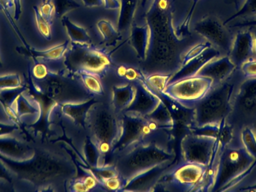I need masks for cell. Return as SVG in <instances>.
Returning <instances> with one entry per match:
<instances>
[{
  "mask_svg": "<svg viewBox=\"0 0 256 192\" xmlns=\"http://www.w3.org/2000/svg\"><path fill=\"white\" fill-rule=\"evenodd\" d=\"M12 173H24L46 191H68L72 181L80 173L74 158L60 142L50 141L46 147L36 150L32 158L24 161H14L0 155Z\"/></svg>",
  "mask_w": 256,
  "mask_h": 192,
  "instance_id": "cell-1",
  "label": "cell"
},
{
  "mask_svg": "<svg viewBox=\"0 0 256 192\" xmlns=\"http://www.w3.org/2000/svg\"><path fill=\"white\" fill-rule=\"evenodd\" d=\"M150 29V43L142 69L146 75L174 74L180 68L182 57L178 56L179 40L173 26L168 0H152L146 15Z\"/></svg>",
  "mask_w": 256,
  "mask_h": 192,
  "instance_id": "cell-2",
  "label": "cell"
},
{
  "mask_svg": "<svg viewBox=\"0 0 256 192\" xmlns=\"http://www.w3.org/2000/svg\"><path fill=\"white\" fill-rule=\"evenodd\" d=\"M86 125L88 137L100 151L102 167L108 164V159L110 161L112 149L122 135L121 113L114 110L110 101L98 98L87 111Z\"/></svg>",
  "mask_w": 256,
  "mask_h": 192,
  "instance_id": "cell-3",
  "label": "cell"
},
{
  "mask_svg": "<svg viewBox=\"0 0 256 192\" xmlns=\"http://www.w3.org/2000/svg\"><path fill=\"white\" fill-rule=\"evenodd\" d=\"M176 158L173 147L138 143L112 155L109 164L115 167L126 185L137 175L161 164L174 163Z\"/></svg>",
  "mask_w": 256,
  "mask_h": 192,
  "instance_id": "cell-4",
  "label": "cell"
},
{
  "mask_svg": "<svg viewBox=\"0 0 256 192\" xmlns=\"http://www.w3.org/2000/svg\"><path fill=\"white\" fill-rule=\"evenodd\" d=\"M121 115L122 131L120 140L112 149L111 156L138 143H152L172 147L174 130L161 126L147 116L126 113Z\"/></svg>",
  "mask_w": 256,
  "mask_h": 192,
  "instance_id": "cell-5",
  "label": "cell"
},
{
  "mask_svg": "<svg viewBox=\"0 0 256 192\" xmlns=\"http://www.w3.org/2000/svg\"><path fill=\"white\" fill-rule=\"evenodd\" d=\"M49 67V72L43 80L32 81L38 93L44 95L56 103H81L96 98L85 88L78 75L66 69Z\"/></svg>",
  "mask_w": 256,
  "mask_h": 192,
  "instance_id": "cell-6",
  "label": "cell"
},
{
  "mask_svg": "<svg viewBox=\"0 0 256 192\" xmlns=\"http://www.w3.org/2000/svg\"><path fill=\"white\" fill-rule=\"evenodd\" d=\"M236 81L228 78L222 84L214 86L194 109V128L219 125L228 120L232 111V101ZM191 128V129H192Z\"/></svg>",
  "mask_w": 256,
  "mask_h": 192,
  "instance_id": "cell-7",
  "label": "cell"
},
{
  "mask_svg": "<svg viewBox=\"0 0 256 192\" xmlns=\"http://www.w3.org/2000/svg\"><path fill=\"white\" fill-rule=\"evenodd\" d=\"M208 166L180 161L165 172L154 191H212Z\"/></svg>",
  "mask_w": 256,
  "mask_h": 192,
  "instance_id": "cell-8",
  "label": "cell"
},
{
  "mask_svg": "<svg viewBox=\"0 0 256 192\" xmlns=\"http://www.w3.org/2000/svg\"><path fill=\"white\" fill-rule=\"evenodd\" d=\"M112 57L106 48L93 44L72 43L66 51L63 64L68 72L74 74L88 72L103 79L112 71Z\"/></svg>",
  "mask_w": 256,
  "mask_h": 192,
  "instance_id": "cell-9",
  "label": "cell"
},
{
  "mask_svg": "<svg viewBox=\"0 0 256 192\" xmlns=\"http://www.w3.org/2000/svg\"><path fill=\"white\" fill-rule=\"evenodd\" d=\"M255 161L256 158L243 146L230 144L222 147L212 191H226L228 187L238 184L250 173Z\"/></svg>",
  "mask_w": 256,
  "mask_h": 192,
  "instance_id": "cell-10",
  "label": "cell"
},
{
  "mask_svg": "<svg viewBox=\"0 0 256 192\" xmlns=\"http://www.w3.org/2000/svg\"><path fill=\"white\" fill-rule=\"evenodd\" d=\"M213 87V81L210 78L195 75L168 84L160 95L185 108L194 109Z\"/></svg>",
  "mask_w": 256,
  "mask_h": 192,
  "instance_id": "cell-11",
  "label": "cell"
},
{
  "mask_svg": "<svg viewBox=\"0 0 256 192\" xmlns=\"http://www.w3.org/2000/svg\"><path fill=\"white\" fill-rule=\"evenodd\" d=\"M221 146L214 137L188 131L180 140V161L208 166Z\"/></svg>",
  "mask_w": 256,
  "mask_h": 192,
  "instance_id": "cell-12",
  "label": "cell"
},
{
  "mask_svg": "<svg viewBox=\"0 0 256 192\" xmlns=\"http://www.w3.org/2000/svg\"><path fill=\"white\" fill-rule=\"evenodd\" d=\"M194 31L208 42L230 54L234 41V35L226 25L214 15H206L196 23Z\"/></svg>",
  "mask_w": 256,
  "mask_h": 192,
  "instance_id": "cell-13",
  "label": "cell"
},
{
  "mask_svg": "<svg viewBox=\"0 0 256 192\" xmlns=\"http://www.w3.org/2000/svg\"><path fill=\"white\" fill-rule=\"evenodd\" d=\"M36 148L24 138L20 129L0 135V155L14 161H24L32 158Z\"/></svg>",
  "mask_w": 256,
  "mask_h": 192,
  "instance_id": "cell-14",
  "label": "cell"
},
{
  "mask_svg": "<svg viewBox=\"0 0 256 192\" xmlns=\"http://www.w3.org/2000/svg\"><path fill=\"white\" fill-rule=\"evenodd\" d=\"M134 84L136 87L135 98L124 113L146 117L159 105L162 97L150 90L146 81H140Z\"/></svg>",
  "mask_w": 256,
  "mask_h": 192,
  "instance_id": "cell-15",
  "label": "cell"
},
{
  "mask_svg": "<svg viewBox=\"0 0 256 192\" xmlns=\"http://www.w3.org/2000/svg\"><path fill=\"white\" fill-rule=\"evenodd\" d=\"M13 110L18 121L26 125H36L40 122L43 114L42 104L28 93L22 92L15 101Z\"/></svg>",
  "mask_w": 256,
  "mask_h": 192,
  "instance_id": "cell-16",
  "label": "cell"
},
{
  "mask_svg": "<svg viewBox=\"0 0 256 192\" xmlns=\"http://www.w3.org/2000/svg\"><path fill=\"white\" fill-rule=\"evenodd\" d=\"M234 110L246 116L256 115V78H246L236 89L232 101Z\"/></svg>",
  "mask_w": 256,
  "mask_h": 192,
  "instance_id": "cell-17",
  "label": "cell"
},
{
  "mask_svg": "<svg viewBox=\"0 0 256 192\" xmlns=\"http://www.w3.org/2000/svg\"><path fill=\"white\" fill-rule=\"evenodd\" d=\"M173 163L161 164L146 170L126 182L122 191H152L159 182L162 175L172 165Z\"/></svg>",
  "mask_w": 256,
  "mask_h": 192,
  "instance_id": "cell-18",
  "label": "cell"
},
{
  "mask_svg": "<svg viewBox=\"0 0 256 192\" xmlns=\"http://www.w3.org/2000/svg\"><path fill=\"white\" fill-rule=\"evenodd\" d=\"M255 39L252 31L239 32L234 36L228 57L237 67H240L255 55Z\"/></svg>",
  "mask_w": 256,
  "mask_h": 192,
  "instance_id": "cell-19",
  "label": "cell"
},
{
  "mask_svg": "<svg viewBox=\"0 0 256 192\" xmlns=\"http://www.w3.org/2000/svg\"><path fill=\"white\" fill-rule=\"evenodd\" d=\"M237 68L228 55L220 56L209 62L196 75L210 78L215 86L222 84L231 78Z\"/></svg>",
  "mask_w": 256,
  "mask_h": 192,
  "instance_id": "cell-20",
  "label": "cell"
},
{
  "mask_svg": "<svg viewBox=\"0 0 256 192\" xmlns=\"http://www.w3.org/2000/svg\"><path fill=\"white\" fill-rule=\"evenodd\" d=\"M220 51L218 48H215L214 45L210 47L198 57L182 65L178 70L176 71L172 75L168 84L183 79V78H188V77L195 76L209 62L220 57Z\"/></svg>",
  "mask_w": 256,
  "mask_h": 192,
  "instance_id": "cell-21",
  "label": "cell"
},
{
  "mask_svg": "<svg viewBox=\"0 0 256 192\" xmlns=\"http://www.w3.org/2000/svg\"><path fill=\"white\" fill-rule=\"evenodd\" d=\"M135 96V84L121 81L111 88L109 101L117 113H122L131 105Z\"/></svg>",
  "mask_w": 256,
  "mask_h": 192,
  "instance_id": "cell-22",
  "label": "cell"
},
{
  "mask_svg": "<svg viewBox=\"0 0 256 192\" xmlns=\"http://www.w3.org/2000/svg\"><path fill=\"white\" fill-rule=\"evenodd\" d=\"M150 35V29L146 23L142 26L132 24L130 28V43L135 52L136 57L141 64L147 57Z\"/></svg>",
  "mask_w": 256,
  "mask_h": 192,
  "instance_id": "cell-23",
  "label": "cell"
},
{
  "mask_svg": "<svg viewBox=\"0 0 256 192\" xmlns=\"http://www.w3.org/2000/svg\"><path fill=\"white\" fill-rule=\"evenodd\" d=\"M70 43V40H67L62 44L56 45L49 49L38 51V50L30 48L28 51L30 53V56L34 60L44 62L51 66L55 64H63V59L66 51L68 49Z\"/></svg>",
  "mask_w": 256,
  "mask_h": 192,
  "instance_id": "cell-24",
  "label": "cell"
},
{
  "mask_svg": "<svg viewBox=\"0 0 256 192\" xmlns=\"http://www.w3.org/2000/svg\"><path fill=\"white\" fill-rule=\"evenodd\" d=\"M140 0H121L120 16L117 30L120 33H124L130 30L134 22V15Z\"/></svg>",
  "mask_w": 256,
  "mask_h": 192,
  "instance_id": "cell-25",
  "label": "cell"
},
{
  "mask_svg": "<svg viewBox=\"0 0 256 192\" xmlns=\"http://www.w3.org/2000/svg\"><path fill=\"white\" fill-rule=\"evenodd\" d=\"M62 24L66 28L72 43L92 44L91 36L88 34L87 30L72 22L68 17L66 15L63 16L62 18Z\"/></svg>",
  "mask_w": 256,
  "mask_h": 192,
  "instance_id": "cell-26",
  "label": "cell"
},
{
  "mask_svg": "<svg viewBox=\"0 0 256 192\" xmlns=\"http://www.w3.org/2000/svg\"><path fill=\"white\" fill-rule=\"evenodd\" d=\"M147 117L165 128L172 130L176 128V118L162 98L159 105Z\"/></svg>",
  "mask_w": 256,
  "mask_h": 192,
  "instance_id": "cell-27",
  "label": "cell"
},
{
  "mask_svg": "<svg viewBox=\"0 0 256 192\" xmlns=\"http://www.w3.org/2000/svg\"><path fill=\"white\" fill-rule=\"evenodd\" d=\"M80 78L85 88L96 98H104L105 86L102 78L88 72H80L76 74Z\"/></svg>",
  "mask_w": 256,
  "mask_h": 192,
  "instance_id": "cell-28",
  "label": "cell"
},
{
  "mask_svg": "<svg viewBox=\"0 0 256 192\" xmlns=\"http://www.w3.org/2000/svg\"><path fill=\"white\" fill-rule=\"evenodd\" d=\"M246 18L249 21L244 23H240L234 27H244V26L252 25L256 23V0H244L243 4L240 9L232 16L224 22L225 25L234 21L236 18Z\"/></svg>",
  "mask_w": 256,
  "mask_h": 192,
  "instance_id": "cell-29",
  "label": "cell"
},
{
  "mask_svg": "<svg viewBox=\"0 0 256 192\" xmlns=\"http://www.w3.org/2000/svg\"><path fill=\"white\" fill-rule=\"evenodd\" d=\"M98 30L102 36L104 42L106 44L116 42L120 36V32L114 27V24L108 20H100L96 24Z\"/></svg>",
  "mask_w": 256,
  "mask_h": 192,
  "instance_id": "cell-30",
  "label": "cell"
},
{
  "mask_svg": "<svg viewBox=\"0 0 256 192\" xmlns=\"http://www.w3.org/2000/svg\"><path fill=\"white\" fill-rule=\"evenodd\" d=\"M172 75L168 74H154L148 75L146 78V83L150 90L160 95L168 85Z\"/></svg>",
  "mask_w": 256,
  "mask_h": 192,
  "instance_id": "cell-31",
  "label": "cell"
},
{
  "mask_svg": "<svg viewBox=\"0 0 256 192\" xmlns=\"http://www.w3.org/2000/svg\"><path fill=\"white\" fill-rule=\"evenodd\" d=\"M52 3L56 17L58 18H62L68 12L80 7V5L75 0H52Z\"/></svg>",
  "mask_w": 256,
  "mask_h": 192,
  "instance_id": "cell-32",
  "label": "cell"
},
{
  "mask_svg": "<svg viewBox=\"0 0 256 192\" xmlns=\"http://www.w3.org/2000/svg\"><path fill=\"white\" fill-rule=\"evenodd\" d=\"M33 10H34L36 25L39 33L46 40L50 41L52 37V30H51L52 25L42 17L38 7L36 6H33Z\"/></svg>",
  "mask_w": 256,
  "mask_h": 192,
  "instance_id": "cell-33",
  "label": "cell"
},
{
  "mask_svg": "<svg viewBox=\"0 0 256 192\" xmlns=\"http://www.w3.org/2000/svg\"><path fill=\"white\" fill-rule=\"evenodd\" d=\"M213 46L212 44L210 42H201V43L197 44V45H194L192 48H190L182 57V65L184 64V63H188L190 60H192V59L196 58V57L200 56V54H202L206 50L210 47Z\"/></svg>",
  "mask_w": 256,
  "mask_h": 192,
  "instance_id": "cell-34",
  "label": "cell"
},
{
  "mask_svg": "<svg viewBox=\"0 0 256 192\" xmlns=\"http://www.w3.org/2000/svg\"><path fill=\"white\" fill-rule=\"evenodd\" d=\"M22 85V80L16 74L0 75V90L16 88Z\"/></svg>",
  "mask_w": 256,
  "mask_h": 192,
  "instance_id": "cell-35",
  "label": "cell"
},
{
  "mask_svg": "<svg viewBox=\"0 0 256 192\" xmlns=\"http://www.w3.org/2000/svg\"><path fill=\"white\" fill-rule=\"evenodd\" d=\"M240 71L245 78H256V58L250 59L240 66Z\"/></svg>",
  "mask_w": 256,
  "mask_h": 192,
  "instance_id": "cell-36",
  "label": "cell"
},
{
  "mask_svg": "<svg viewBox=\"0 0 256 192\" xmlns=\"http://www.w3.org/2000/svg\"><path fill=\"white\" fill-rule=\"evenodd\" d=\"M39 11L42 17L52 25V15L55 13V9H54L52 0H48L46 3H42V6L39 8Z\"/></svg>",
  "mask_w": 256,
  "mask_h": 192,
  "instance_id": "cell-37",
  "label": "cell"
},
{
  "mask_svg": "<svg viewBox=\"0 0 256 192\" xmlns=\"http://www.w3.org/2000/svg\"><path fill=\"white\" fill-rule=\"evenodd\" d=\"M20 125L16 124L8 123V122H1L0 121V135L10 134L19 129Z\"/></svg>",
  "mask_w": 256,
  "mask_h": 192,
  "instance_id": "cell-38",
  "label": "cell"
},
{
  "mask_svg": "<svg viewBox=\"0 0 256 192\" xmlns=\"http://www.w3.org/2000/svg\"><path fill=\"white\" fill-rule=\"evenodd\" d=\"M14 19L19 20L22 15V0H13Z\"/></svg>",
  "mask_w": 256,
  "mask_h": 192,
  "instance_id": "cell-39",
  "label": "cell"
},
{
  "mask_svg": "<svg viewBox=\"0 0 256 192\" xmlns=\"http://www.w3.org/2000/svg\"><path fill=\"white\" fill-rule=\"evenodd\" d=\"M121 6L120 0H104V6L106 9H118Z\"/></svg>",
  "mask_w": 256,
  "mask_h": 192,
  "instance_id": "cell-40",
  "label": "cell"
},
{
  "mask_svg": "<svg viewBox=\"0 0 256 192\" xmlns=\"http://www.w3.org/2000/svg\"><path fill=\"white\" fill-rule=\"evenodd\" d=\"M87 7H100L104 6V0H82Z\"/></svg>",
  "mask_w": 256,
  "mask_h": 192,
  "instance_id": "cell-41",
  "label": "cell"
},
{
  "mask_svg": "<svg viewBox=\"0 0 256 192\" xmlns=\"http://www.w3.org/2000/svg\"><path fill=\"white\" fill-rule=\"evenodd\" d=\"M0 3L9 11L12 10L14 7L13 0H0Z\"/></svg>",
  "mask_w": 256,
  "mask_h": 192,
  "instance_id": "cell-42",
  "label": "cell"
},
{
  "mask_svg": "<svg viewBox=\"0 0 256 192\" xmlns=\"http://www.w3.org/2000/svg\"><path fill=\"white\" fill-rule=\"evenodd\" d=\"M244 0H231V3H234L236 9L238 10L243 4Z\"/></svg>",
  "mask_w": 256,
  "mask_h": 192,
  "instance_id": "cell-43",
  "label": "cell"
},
{
  "mask_svg": "<svg viewBox=\"0 0 256 192\" xmlns=\"http://www.w3.org/2000/svg\"><path fill=\"white\" fill-rule=\"evenodd\" d=\"M240 191H256V183L254 184V185H250V186H248V188H242V189H240Z\"/></svg>",
  "mask_w": 256,
  "mask_h": 192,
  "instance_id": "cell-44",
  "label": "cell"
},
{
  "mask_svg": "<svg viewBox=\"0 0 256 192\" xmlns=\"http://www.w3.org/2000/svg\"><path fill=\"white\" fill-rule=\"evenodd\" d=\"M152 3V0H141V6L142 8H146V6H148L149 8Z\"/></svg>",
  "mask_w": 256,
  "mask_h": 192,
  "instance_id": "cell-45",
  "label": "cell"
},
{
  "mask_svg": "<svg viewBox=\"0 0 256 192\" xmlns=\"http://www.w3.org/2000/svg\"><path fill=\"white\" fill-rule=\"evenodd\" d=\"M252 33H254V39H255V55L256 56V27L252 30Z\"/></svg>",
  "mask_w": 256,
  "mask_h": 192,
  "instance_id": "cell-46",
  "label": "cell"
},
{
  "mask_svg": "<svg viewBox=\"0 0 256 192\" xmlns=\"http://www.w3.org/2000/svg\"><path fill=\"white\" fill-rule=\"evenodd\" d=\"M46 1H48V0H42V3H46Z\"/></svg>",
  "mask_w": 256,
  "mask_h": 192,
  "instance_id": "cell-47",
  "label": "cell"
},
{
  "mask_svg": "<svg viewBox=\"0 0 256 192\" xmlns=\"http://www.w3.org/2000/svg\"><path fill=\"white\" fill-rule=\"evenodd\" d=\"M0 66H1V60H0Z\"/></svg>",
  "mask_w": 256,
  "mask_h": 192,
  "instance_id": "cell-48",
  "label": "cell"
}]
</instances>
